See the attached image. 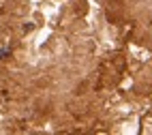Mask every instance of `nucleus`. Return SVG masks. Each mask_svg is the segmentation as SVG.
I'll list each match as a JSON object with an SVG mask.
<instances>
[{"mask_svg":"<svg viewBox=\"0 0 152 135\" xmlns=\"http://www.w3.org/2000/svg\"><path fill=\"white\" fill-rule=\"evenodd\" d=\"M9 54H11V49H9V47H4V49H0V58H4V56H9Z\"/></svg>","mask_w":152,"mask_h":135,"instance_id":"nucleus-1","label":"nucleus"}]
</instances>
